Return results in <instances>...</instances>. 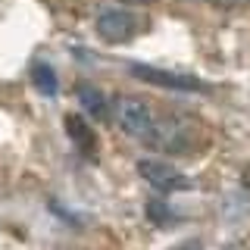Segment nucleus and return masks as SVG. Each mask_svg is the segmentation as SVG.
<instances>
[{"mask_svg": "<svg viewBox=\"0 0 250 250\" xmlns=\"http://www.w3.org/2000/svg\"><path fill=\"white\" fill-rule=\"evenodd\" d=\"M113 119H116V125H119L125 135L141 138V141L150 135V128L156 125L153 109L147 106L144 100H138V97H119L116 100L113 104Z\"/></svg>", "mask_w": 250, "mask_h": 250, "instance_id": "nucleus-1", "label": "nucleus"}, {"mask_svg": "<svg viewBox=\"0 0 250 250\" xmlns=\"http://www.w3.org/2000/svg\"><path fill=\"white\" fill-rule=\"evenodd\" d=\"M144 141L150 147H156V150H166V153H191L197 138H194V131L182 119L166 116V119H156V125L150 128V135Z\"/></svg>", "mask_w": 250, "mask_h": 250, "instance_id": "nucleus-2", "label": "nucleus"}, {"mask_svg": "<svg viewBox=\"0 0 250 250\" xmlns=\"http://www.w3.org/2000/svg\"><path fill=\"white\" fill-rule=\"evenodd\" d=\"M97 31L104 41H113V44L131 41L138 35V16L125 10V6H104L97 13Z\"/></svg>", "mask_w": 250, "mask_h": 250, "instance_id": "nucleus-3", "label": "nucleus"}, {"mask_svg": "<svg viewBox=\"0 0 250 250\" xmlns=\"http://www.w3.org/2000/svg\"><path fill=\"white\" fill-rule=\"evenodd\" d=\"M138 172L150 188H156V191H188V188L194 185L185 172H178L175 166H169V163H163V160H138Z\"/></svg>", "mask_w": 250, "mask_h": 250, "instance_id": "nucleus-4", "label": "nucleus"}, {"mask_svg": "<svg viewBox=\"0 0 250 250\" xmlns=\"http://www.w3.org/2000/svg\"><path fill=\"white\" fill-rule=\"evenodd\" d=\"M131 75L147 84H156V88H169V91H207V82H200L194 75L169 72V69H156V66H141V62L131 66Z\"/></svg>", "mask_w": 250, "mask_h": 250, "instance_id": "nucleus-5", "label": "nucleus"}, {"mask_svg": "<svg viewBox=\"0 0 250 250\" xmlns=\"http://www.w3.org/2000/svg\"><path fill=\"white\" fill-rule=\"evenodd\" d=\"M66 131H69V138H72L84 153H94V131L84 125V119H78V116H66Z\"/></svg>", "mask_w": 250, "mask_h": 250, "instance_id": "nucleus-6", "label": "nucleus"}, {"mask_svg": "<svg viewBox=\"0 0 250 250\" xmlns=\"http://www.w3.org/2000/svg\"><path fill=\"white\" fill-rule=\"evenodd\" d=\"M78 100H82V106L88 109L91 116H97V119H104V116H106V100H104V94H100L97 88L82 84V88H78Z\"/></svg>", "mask_w": 250, "mask_h": 250, "instance_id": "nucleus-7", "label": "nucleus"}, {"mask_svg": "<svg viewBox=\"0 0 250 250\" xmlns=\"http://www.w3.org/2000/svg\"><path fill=\"white\" fill-rule=\"evenodd\" d=\"M31 82H35V88L41 94H47V97L57 94V72H53L47 62H35V69H31Z\"/></svg>", "mask_w": 250, "mask_h": 250, "instance_id": "nucleus-8", "label": "nucleus"}, {"mask_svg": "<svg viewBox=\"0 0 250 250\" xmlns=\"http://www.w3.org/2000/svg\"><path fill=\"white\" fill-rule=\"evenodd\" d=\"M147 216H150L153 219V222H169V219H172V213H169V207H166V203H163V200H147Z\"/></svg>", "mask_w": 250, "mask_h": 250, "instance_id": "nucleus-9", "label": "nucleus"}, {"mask_svg": "<svg viewBox=\"0 0 250 250\" xmlns=\"http://www.w3.org/2000/svg\"><path fill=\"white\" fill-rule=\"evenodd\" d=\"M169 250H200V241L197 238H188V241H182V244H175V247H169Z\"/></svg>", "mask_w": 250, "mask_h": 250, "instance_id": "nucleus-10", "label": "nucleus"}, {"mask_svg": "<svg viewBox=\"0 0 250 250\" xmlns=\"http://www.w3.org/2000/svg\"><path fill=\"white\" fill-rule=\"evenodd\" d=\"M216 3H231V0H216Z\"/></svg>", "mask_w": 250, "mask_h": 250, "instance_id": "nucleus-11", "label": "nucleus"}]
</instances>
